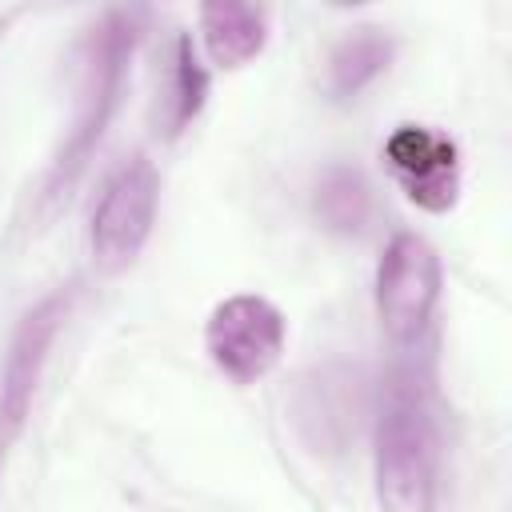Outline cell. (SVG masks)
I'll return each mask as SVG.
<instances>
[{
  "instance_id": "10",
  "label": "cell",
  "mask_w": 512,
  "mask_h": 512,
  "mask_svg": "<svg viewBox=\"0 0 512 512\" xmlns=\"http://www.w3.org/2000/svg\"><path fill=\"white\" fill-rule=\"evenodd\" d=\"M312 208L320 216V224L336 236H356L364 232L368 216H372V188L368 176L352 164H328L316 176L312 188Z\"/></svg>"
},
{
  "instance_id": "3",
  "label": "cell",
  "mask_w": 512,
  "mask_h": 512,
  "mask_svg": "<svg viewBox=\"0 0 512 512\" xmlns=\"http://www.w3.org/2000/svg\"><path fill=\"white\" fill-rule=\"evenodd\" d=\"M440 252L420 232H396L376 264V316L396 348H416L440 304Z\"/></svg>"
},
{
  "instance_id": "9",
  "label": "cell",
  "mask_w": 512,
  "mask_h": 512,
  "mask_svg": "<svg viewBox=\"0 0 512 512\" xmlns=\"http://www.w3.org/2000/svg\"><path fill=\"white\" fill-rule=\"evenodd\" d=\"M200 36L220 68H240L268 44V8L260 4H204Z\"/></svg>"
},
{
  "instance_id": "12",
  "label": "cell",
  "mask_w": 512,
  "mask_h": 512,
  "mask_svg": "<svg viewBox=\"0 0 512 512\" xmlns=\"http://www.w3.org/2000/svg\"><path fill=\"white\" fill-rule=\"evenodd\" d=\"M8 20H12V16H4V20H0V36H4V28H8Z\"/></svg>"
},
{
  "instance_id": "8",
  "label": "cell",
  "mask_w": 512,
  "mask_h": 512,
  "mask_svg": "<svg viewBox=\"0 0 512 512\" xmlns=\"http://www.w3.org/2000/svg\"><path fill=\"white\" fill-rule=\"evenodd\" d=\"M396 56V40L376 28V24H356L348 28L332 52H328V64H324V88L332 100H356L376 76L388 72Z\"/></svg>"
},
{
  "instance_id": "4",
  "label": "cell",
  "mask_w": 512,
  "mask_h": 512,
  "mask_svg": "<svg viewBox=\"0 0 512 512\" xmlns=\"http://www.w3.org/2000/svg\"><path fill=\"white\" fill-rule=\"evenodd\" d=\"M156 208H160V172L144 152H136L104 180L100 200L92 208L88 248L96 268L104 272L128 268L152 236Z\"/></svg>"
},
{
  "instance_id": "1",
  "label": "cell",
  "mask_w": 512,
  "mask_h": 512,
  "mask_svg": "<svg viewBox=\"0 0 512 512\" xmlns=\"http://www.w3.org/2000/svg\"><path fill=\"white\" fill-rule=\"evenodd\" d=\"M144 24H148V8L140 4H120V8H104L92 28L80 40V76H76V108H72V124L68 136L48 168L44 180V200L60 204L68 196V188L80 180L84 164L92 160L96 144L104 140L120 96H124V80L132 68V56L144 40Z\"/></svg>"
},
{
  "instance_id": "6",
  "label": "cell",
  "mask_w": 512,
  "mask_h": 512,
  "mask_svg": "<svg viewBox=\"0 0 512 512\" xmlns=\"http://www.w3.org/2000/svg\"><path fill=\"white\" fill-rule=\"evenodd\" d=\"M288 340V320L284 312L256 292H236L220 300L204 324V348L212 364L236 380V384H256L280 364Z\"/></svg>"
},
{
  "instance_id": "2",
  "label": "cell",
  "mask_w": 512,
  "mask_h": 512,
  "mask_svg": "<svg viewBox=\"0 0 512 512\" xmlns=\"http://www.w3.org/2000/svg\"><path fill=\"white\" fill-rule=\"evenodd\" d=\"M440 480V428L428 384L396 368L376 412V500L384 512H432Z\"/></svg>"
},
{
  "instance_id": "11",
  "label": "cell",
  "mask_w": 512,
  "mask_h": 512,
  "mask_svg": "<svg viewBox=\"0 0 512 512\" xmlns=\"http://www.w3.org/2000/svg\"><path fill=\"white\" fill-rule=\"evenodd\" d=\"M208 88H212V76L196 52L192 32H176L172 64H168V88H164V136H180L200 116Z\"/></svg>"
},
{
  "instance_id": "5",
  "label": "cell",
  "mask_w": 512,
  "mask_h": 512,
  "mask_svg": "<svg viewBox=\"0 0 512 512\" xmlns=\"http://www.w3.org/2000/svg\"><path fill=\"white\" fill-rule=\"evenodd\" d=\"M68 308H72V292L56 288V292L40 296L12 328V340H8V352L0 364V476H4V464L16 448V440L24 436L40 376L48 368V352L64 328Z\"/></svg>"
},
{
  "instance_id": "7",
  "label": "cell",
  "mask_w": 512,
  "mask_h": 512,
  "mask_svg": "<svg viewBox=\"0 0 512 512\" xmlns=\"http://www.w3.org/2000/svg\"><path fill=\"white\" fill-rule=\"evenodd\" d=\"M384 160L404 196L424 212H448L460 196V148L428 124H396L384 140Z\"/></svg>"
}]
</instances>
